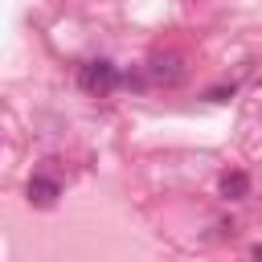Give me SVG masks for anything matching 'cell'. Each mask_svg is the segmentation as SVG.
Listing matches in <instances>:
<instances>
[{"instance_id":"6da1fadb","label":"cell","mask_w":262,"mask_h":262,"mask_svg":"<svg viewBox=\"0 0 262 262\" xmlns=\"http://www.w3.org/2000/svg\"><path fill=\"white\" fill-rule=\"evenodd\" d=\"M119 82H123V74H119V66H111L106 57H94V61H86V66L78 70V86H82L86 94H94V98L111 94Z\"/></svg>"},{"instance_id":"7a4b0ae2","label":"cell","mask_w":262,"mask_h":262,"mask_svg":"<svg viewBox=\"0 0 262 262\" xmlns=\"http://www.w3.org/2000/svg\"><path fill=\"white\" fill-rule=\"evenodd\" d=\"M184 78V61L176 53H156L147 61V82H160V86H176Z\"/></svg>"},{"instance_id":"3957f363","label":"cell","mask_w":262,"mask_h":262,"mask_svg":"<svg viewBox=\"0 0 262 262\" xmlns=\"http://www.w3.org/2000/svg\"><path fill=\"white\" fill-rule=\"evenodd\" d=\"M25 192H29V205H37V209H49V205H57V196H61V184H57L53 176H33Z\"/></svg>"},{"instance_id":"277c9868","label":"cell","mask_w":262,"mask_h":262,"mask_svg":"<svg viewBox=\"0 0 262 262\" xmlns=\"http://www.w3.org/2000/svg\"><path fill=\"white\" fill-rule=\"evenodd\" d=\"M246 192H250V176L246 172H225L221 176V196L225 201H242Z\"/></svg>"},{"instance_id":"5b68a950","label":"cell","mask_w":262,"mask_h":262,"mask_svg":"<svg viewBox=\"0 0 262 262\" xmlns=\"http://www.w3.org/2000/svg\"><path fill=\"white\" fill-rule=\"evenodd\" d=\"M229 94H233V86H229V90H225V86H217V90H209V94H205V98H209V102H225V98H229Z\"/></svg>"},{"instance_id":"8992f818","label":"cell","mask_w":262,"mask_h":262,"mask_svg":"<svg viewBox=\"0 0 262 262\" xmlns=\"http://www.w3.org/2000/svg\"><path fill=\"white\" fill-rule=\"evenodd\" d=\"M254 258H258V262H262V246H254Z\"/></svg>"}]
</instances>
